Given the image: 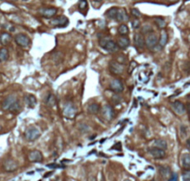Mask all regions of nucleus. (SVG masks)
Wrapping results in <instances>:
<instances>
[{
	"label": "nucleus",
	"mask_w": 190,
	"mask_h": 181,
	"mask_svg": "<svg viewBox=\"0 0 190 181\" xmlns=\"http://www.w3.org/2000/svg\"><path fill=\"white\" fill-rule=\"evenodd\" d=\"M99 45L101 47L107 51H116L117 49V42L110 39L109 37H102L99 40Z\"/></svg>",
	"instance_id": "1"
},
{
	"label": "nucleus",
	"mask_w": 190,
	"mask_h": 181,
	"mask_svg": "<svg viewBox=\"0 0 190 181\" xmlns=\"http://www.w3.org/2000/svg\"><path fill=\"white\" fill-rule=\"evenodd\" d=\"M40 135L41 134H40L39 129L37 126H34V125L27 127L26 130L24 132V137H25V139L28 141H34V140L37 139L40 136Z\"/></svg>",
	"instance_id": "2"
},
{
	"label": "nucleus",
	"mask_w": 190,
	"mask_h": 181,
	"mask_svg": "<svg viewBox=\"0 0 190 181\" xmlns=\"http://www.w3.org/2000/svg\"><path fill=\"white\" fill-rule=\"evenodd\" d=\"M69 23V20L65 16H59L56 18H52L49 22V25L54 28H62L66 27Z\"/></svg>",
	"instance_id": "3"
},
{
	"label": "nucleus",
	"mask_w": 190,
	"mask_h": 181,
	"mask_svg": "<svg viewBox=\"0 0 190 181\" xmlns=\"http://www.w3.org/2000/svg\"><path fill=\"white\" fill-rule=\"evenodd\" d=\"M100 111H101V113H102V117L105 119L106 122H110V121H112L114 119L115 111L111 105H109V104L103 105L102 108Z\"/></svg>",
	"instance_id": "4"
},
{
	"label": "nucleus",
	"mask_w": 190,
	"mask_h": 181,
	"mask_svg": "<svg viewBox=\"0 0 190 181\" xmlns=\"http://www.w3.org/2000/svg\"><path fill=\"white\" fill-rule=\"evenodd\" d=\"M109 71L115 75H121L125 72V65L118 63L117 60H111L109 62Z\"/></svg>",
	"instance_id": "5"
},
{
	"label": "nucleus",
	"mask_w": 190,
	"mask_h": 181,
	"mask_svg": "<svg viewBox=\"0 0 190 181\" xmlns=\"http://www.w3.org/2000/svg\"><path fill=\"white\" fill-rule=\"evenodd\" d=\"M144 41H145V47L149 49H152L159 44V37L157 33L153 32L151 33L146 34V36L144 37Z\"/></svg>",
	"instance_id": "6"
},
{
	"label": "nucleus",
	"mask_w": 190,
	"mask_h": 181,
	"mask_svg": "<svg viewBox=\"0 0 190 181\" xmlns=\"http://www.w3.org/2000/svg\"><path fill=\"white\" fill-rule=\"evenodd\" d=\"M109 88H110L111 91H113L114 93L118 94V93H121L124 90V85H123L122 81L120 80V79L114 78V79H112L110 81Z\"/></svg>",
	"instance_id": "7"
},
{
	"label": "nucleus",
	"mask_w": 190,
	"mask_h": 181,
	"mask_svg": "<svg viewBox=\"0 0 190 181\" xmlns=\"http://www.w3.org/2000/svg\"><path fill=\"white\" fill-rule=\"evenodd\" d=\"M64 115L68 119H73L76 115V109L72 102H67L64 107Z\"/></svg>",
	"instance_id": "8"
},
{
	"label": "nucleus",
	"mask_w": 190,
	"mask_h": 181,
	"mask_svg": "<svg viewBox=\"0 0 190 181\" xmlns=\"http://www.w3.org/2000/svg\"><path fill=\"white\" fill-rule=\"evenodd\" d=\"M14 40L17 43V45L22 47H27L30 44V38L24 33L16 34L14 37Z\"/></svg>",
	"instance_id": "9"
},
{
	"label": "nucleus",
	"mask_w": 190,
	"mask_h": 181,
	"mask_svg": "<svg viewBox=\"0 0 190 181\" xmlns=\"http://www.w3.org/2000/svg\"><path fill=\"white\" fill-rule=\"evenodd\" d=\"M58 10L56 7H40L38 10L39 14L46 19H50L57 14Z\"/></svg>",
	"instance_id": "10"
},
{
	"label": "nucleus",
	"mask_w": 190,
	"mask_h": 181,
	"mask_svg": "<svg viewBox=\"0 0 190 181\" xmlns=\"http://www.w3.org/2000/svg\"><path fill=\"white\" fill-rule=\"evenodd\" d=\"M133 42L134 46L136 47L137 49L142 50L145 47V41H144V36L142 33H135L134 37H133Z\"/></svg>",
	"instance_id": "11"
},
{
	"label": "nucleus",
	"mask_w": 190,
	"mask_h": 181,
	"mask_svg": "<svg viewBox=\"0 0 190 181\" xmlns=\"http://www.w3.org/2000/svg\"><path fill=\"white\" fill-rule=\"evenodd\" d=\"M28 161L32 162H40L43 161V154L38 150H34L31 151L28 153Z\"/></svg>",
	"instance_id": "12"
},
{
	"label": "nucleus",
	"mask_w": 190,
	"mask_h": 181,
	"mask_svg": "<svg viewBox=\"0 0 190 181\" xmlns=\"http://www.w3.org/2000/svg\"><path fill=\"white\" fill-rule=\"evenodd\" d=\"M149 153L151 156L154 158V159H157V160H161V159H164L166 158L167 154H166V151L164 150H161V149H158V148H150L149 149Z\"/></svg>",
	"instance_id": "13"
},
{
	"label": "nucleus",
	"mask_w": 190,
	"mask_h": 181,
	"mask_svg": "<svg viewBox=\"0 0 190 181\" xmlns=\"http://www.w3.org/2000/svg\"><path fill=\"white\" fill-rule=\"evenodd\" d=\"M18 100L17 97L15 95H10L7 96L2 102V109L4 111H10V109L11 108V106L14 104V103Z\"/></svg>",
	"instance_id": "14"
},
{
	"label": "nucleus",
	"mask_w": 190,
	"mask_h": 181,
	"mask_svg": "<svg viewBox=\"0 0 190 181\" xmlns=\"http://www.w3.org/2000/svg\"><path fill=\"white\" fill-rule=\"evenodd\" d=\"M171 108L177 115H183L186 113V106L180 100H175L174 102H172Z\"/></svg>",
	"instance_id": "15"
},
{
	"label": "nucleus",
	"mask_w": 190,
	"mask_h": 181,
	"mask_svg": "<svg viewBox=\"0 0 190 181\" xmlns=\"http://www.w3.org/2000/svg\"><path fill=\"white\" fill-rule=\"evenodd\" d=\"M3 167L7 172H13L18 167V163L13 159H7L3 162Z\"/></svg>",
	"instance_id": "16"
},
{
	"label": "nucleus",
	"mask_w": 190,
	"mask_h": 181,
	"mask_svg": "<svg viewBox=\"0 0 190 181\" xmlns=\"http://www.w3.org/2000/svg\"><path fill=\"white\" fill-rule=\"evenodd\" d=\"M24 102L28 108L33 109L37 106V98L34 97L33 94H25L24 95Z\"/></svg>",
	"instance_id": "17"
},
{
	"label": "nucleus",
	"mask_w": 190,
	"mask_h": 181,
	"mask_svg": "<svg viewBox=\"0 0 190 181\" xmlns=\"http://www.w3.org/2000/svg\"><path fill=\"white\" fill-rule=\"evenodd\" d=\"M116 20L119 22H127L129 20V15H128L127 10H125V8H118Z\"/></svg>",
	"instance_id": "18"
},
{
	"label": "nucleus",
	"mask_w": 190,
	"mask_h": 181,
	"mask_svg": "<svg viewBox=\"0 0 190 181\" xmlns=\"http://www.w3.org/2000/svg\"><path fill=\"white\" fill-rule=\"evenodd\" d=\"M129 44H131V42L127 36H120L117 41V47H119L120 49H127L129 47Z\"/></svg>",
	"instance_id": "19"
},
{
	"label": "nucleus",
	"mask_w": 190,
	"mask_h": 181,
	"mask_svg": "<svg viewBox=\"0 0 190 181\" xmlns=\"http://www.w3.org/2000/svg\"><path fill=\"white\" fill-rule=\"evenodd\" d=\"M168 39H169V36H168V33L166 32V30H164V29L161 30L160 36L159 37V46L160 48H163L166 46V44L168 43Z\"/></svg>",
	"instance_id": "20"
},
{
	"label": "nucleus",
	"mask_w": 190,
	"mask_h": 181,
	"mask_svg": "<svg viewBox=\"0 0 190 181\" xmlns=\"http://www.w3.org/2000/svg\"><path fill=\"white\" fill-rule=\"evenodd\" d=\"M181 165L184 170H190V154L184 153L181 156Z\"/></svg>",
	"instance_id": "21"
},
{
	"label": "nucleus",
	"mask_w": 190,
	"mask_h": 181,
	"mask_svg": "<svg viewBox=\"0 0 190 181\" xmlns=\"http://www.w3.org/2000/svg\"><path fill=\"white\" fill-rule=\"evenodd\" d=\"M100 110H101V107H100V105L98 104V103H96V102L91 103V104L87 108V111H88V113H90V114H97L100 111Z\"/></svg>",
	"instance_id": "22"
},
{
	"label": "nucleus",
	"mask_w": 190,
	"mask_h": 181,
	"mask_svg": "<svg viewBox=\"0 0 190 181\" xmlns=\"http://www.w3.org/2000/svg\"><path fill=\"white\" fill-rule=\"evenodd\" d=\"M11 36L8 33H2L0 34V43L3 45V46H7L10 43L11 41Z\"/></svg>",
	"instance_id": "23"
},
{
	"label": "nucleus",
	"mask_w": 190,
	"mask_h": 181,
	"mask_svg": "<svg viewBox=\"0 0 190 181\" xmlns=\"http://www.w3.org/2000/svg\"><path fill=\"white\" fill-rule=\"evenodd\" d=\"M153 146H154V148L161 149V150H164V151H165L168 147L167 142L163 139H155L153 141Z\"/></svg>",
	"instance_id": "24"
},
{
	"label": "nucleus",
	"mask_w": 190,
	"mask_h": 181,
	"mask_svg": "<svg viewBox=\"0 0 190 181\" xmlns=\"http://www.w3.org/2000/svg\"><path fill=\"white\" fill-rule=\"evenodd\" d=\"M57 103V99L56 98L53 96L52 94H49V96L46 99V105L49 108H53Z\"/></svg>",
	"instance_id": "25"
},
{
	"label": "nucleus",
	"mask_w": 190,
	"mask_h": 181,
	"mask_svg": "<svg viewBox=\"0 0 190 181\" xmlns=\"http://www.w3.org/2000/svg\"><path fill=\"white\" fill-rule=\"evenodd\" d=\"M117 10H118V8L117 7H111L109 8V10L105 12V15L107 18L111 19V20H113V19H116V17H117Z\"/></svg>",
	"instance_id": "26"
},
{
	"label": "nucleus",
	"mask_w": 190,
	"mask_h": 181,
	"mask_svg": "<svg viewBox=\"0 0 190 181\" xmlns=\"http://www.w3.org/2000/svg\"><path fill=\"white\" fill-rule=\"evenodd\" d=\"M117 33L120 34L121 36H126L129 33V27L125 23H121L117 28Z\"/></svg>",
	"instance_id": "27"
},
{
	"label": "nucleus",
	"mask_w": 190,
	"mask_h": 181,
	"mask_svg": "<svg viewBox=\"0 0 190 181\" xmlns=\"http://www.w3.org/2000/svg\"><path fill=\"white\" fill-rule=\"evenodd\" d=\"M154 22H155V24H156L157 26H158L159 29H161V30H163L164 28L166 27V25H167L165 20L162 19V18H159V17H158V18H155V19H154Z\"/></svg>",
	"instance_id": "28"
},
{
	"label": "nucleus",
	"mask_w": 190,
	"mask_h": 181,
	"mask_svg": "<svg viewBox=\"0 0 190 181\" xmlns=\"http://www.w3.org/2000/svg\"><path fill=\"white\" fill-rule=\"evenodd\" d=\"M8 59V50L7 47H1L0 48V62H6Z\"/></svg>",
	"instance_id": "29"
},
{
	"label": "nucleus",
	"mask_w": 190,
	"mask_h": 181,
	"mask_svg": "<svg viewBox=\"0 0 190 181\" xmlns=\"http://www.w3.org/2000/svg\"><path fill=\"white\" fill-rule=\"evenodd\" d=\"M154 30H153V27L151 26L150 24H144L142 26V29H141V33L144 34H148V33H153Z\"/></svg>",
	"instance_id": "30"
},
{
	"label": "nucleus",
	"mask_w": 190,
	"mask_h": 181,
	"mask_svg": "<svg viewBox=\"0 0 190 181\" xmlns=\"http://www.w3.org/2000/svg\"><path fill=\"white\" fill-rule=\"evenodd\" d=\"M159 173L163 177H168L170 175V169L166 166H159Z\"/></svg>",
	"instance_id": "31"
},
{
	"label": "nucleus",
	"mask_w": 190,
	"mask_h": 181,
	"mask_svg": "<svg viewBox=\"0 0 190 181\" xmlns=\"http://www.w3.org/2000/svg\"><path fill=\"white\" fill-rule=\"evenodd\" d=\"M116 60L118 63L123 64V65H125L127 63V58L124 55H117V57L116 58Z\"/></svg>",
	"instance_id": "32"
},
{
	"label": "nucleus",
	"mask_w": 190,
	"mask_h": 181,
	"mask_svg": "<svg viewBox=\"0 0 190 181\" xmlns=\"http://www.w3.org/2000/svg\"><path fill=\"white\" fill-rule=\"evenodd\" d=\"M131 13L132 15V17H134V19H139L141 17V12L139 10H137V8H132V10H131Z\"/></svg>",
	"instance_id": "33"
},
{
	"label": "nucleus",
	"mask_w": 190,
	"mask_h": 181,
	"mask_svg": "<svg viewBox=\"0 0 190 181\" xmlns=\"http://www.w3.org/2000/svg\"><path fill=\"white\" fill-rule=\"evenodd\" d=\"M182 177L184 181H190V170H184Z\"/></svg>",
	"instance_id": "34"
},
{
	"label": "nucleus",
	"mask_w": 190,
	"mask_h": 181,
	"mask_svg": "<svg viewBox=\"0 0 190 181\" xmlns=\"http://www.w3.org/2000/svg\"><path fill=\"white\" fill-rule=\"evenodd\" d=\"M21 109V104H20V101L19 100H17L14 104L11 106V108L10 109V111H18L19 110Z\"/></svg>",
	"instance_id": "35"
},
{
	"label": "nucleus",
	"mask_w": 190,
	"mask_h": 181,
	"mask_svg": "<svg viewBox=\"0 0 190 181\" xmlns=\"http://www.w3.org/2000/svg\"><path fill=\"white\" fill-rule=\"evenodd\" d=\"M88 7V2H87V0H79V10H86Z\"/></svg>",
	"instance_id": "36"
},
{
	"label": "nucleus",
	"mask_w": 190,
	"mask_h": 181,
	"mask_svg": "<svg viewBox=\"0 0 190 181\" xmlns=\"http://www.w3.org/2000/svg\"><path fill=\"white\" fill-rule=\"evenodd\" d=\"M132 28L134 29H137L140 27V21L138 19H134L132 22Z\"/></svg>",
	"instance_id": "37"
},
{
	"label": "nucleus",
	"mask_w": 190,
	"mask_h": 181,
	"mask_svg": "<svg viewBox=\"0 0 190 181\" xmlns=\"http://www.w3.org/2000/svg\"><path fill=\"white\" fill-rule=\"evenodd\" d=\"M47 166L49 167V168H60V167H62L61 165H57V163H50V165H48Z\"/></svg>",
	"instance_id": "38"
},
{
	"label": "nucleus",
	"mask_w": 190,
	"mask_h": 181,
	"mask_svg": "<svg viewBox=\"0 0 190 181\" xmlns=\"http://www.w3.org/2000/svg\"><path fill=\"white\" fill-rule=\"evenodd\" d=\"M169 181H178V177L176 174H174L170 178H169Z\"/></svg>",
	"instance_id": "39"
},
{
	"label": "nucleus",
	"mask_w": 190,
	"mask_h": 181,
	"mask_svg": "<svg viewBox=\"0 0 190 181\" xmlns=\"http://www.w3.org/2000/svg\"><path fill=\"white\" fill-rule=\"evenodd\" d=\"M186 147H187L188 151H190V137H189V139L186 140Z\"/></svg>",
	"instance_id": "40"
},
{
	"label": "nucleus",
	"mask_w": 190,
	"mask_h": 181,
	"mask_svg": "<svg viewBox=\"0 0 190 181\" xmlns=\"http://www.w3.org/2000/svg\"><path fill=\"white\" fill-rule=\"evenodd\" d=\"M186 110L187 111L188 114H190V103H188V104L186 105Z\"/></svg>",
	"instance_id": "41"
},
{
	"label": "nucleus",
	"mask_w": 190,
	"mask_h": 181,
	"mask_svg": "<svg viewBox=\"0 0 190 181\" xmlns=\"http://www.w3.org/2000/svg\"><path fill=\"white\" fill-rule=\"evenodd\" d=\"M52 173H53V172H49V173H47V174L45 175V177H48L49 176H50V175H52Z\"/></svg>",
	"instance_id": "42"
},
{
	"label": "nucleus",
	"mask_w": 190,
	"mask_h": 181,
	"mask_svg": "<svg viewBox=\"0 0 190 181\" xmlns=\"http://www.w3.org/2000/svg\"><path fill=\"white\" fill-rule=\"evenodd\" d=\"M66 181H76V180H74V179H71V178H68V179H66Z\"/></svg>",
	"instance_id": "43"
},
{
	"label": "nucleus",
	"mask_w": 190,
	"mask_h": 181,
	"mask_svg": "<svg viewBox=\"0 0 190 181\" xmlns=\"http://www.w3.org/2000/svg\"><path fill=\"white\" fill-rule=\"evenodd\" d=\"M94 1H96V2H101V1H102V0H94Z\"/></svg>",
	"instance_id": "44"
},
{
	"label": "nucleus",
	"mask_w": 190,
	"mask_h": 181,
	"mask_svg": "<svg viewBox=\"0 0 190 181\" xmlns=\"http://www.w3.org/2000/svg\"><path fill=\"white\" fill-rule=\"evenodd\" d=\"M124 181H132V180H129V179H125Z\"/></svg>",
	"instance_id": "45"
},
{
	"label": "nucleus",
	"mask_w": 190,
	"mask_h": 181,
	"mask_svg": "<svg viewBox=\"0 0 190 181\" xmlns=\"http://www.w3.org/2000/svg\"><path fill=\"white\" fill-rule=\"evenodd\" d=\"M150 181H155V180H154V179H153V180H150Z\"/></svg>",
	"instance_id": "46"
},
{
	"label": "nucleus",
	"mask_w": 190,
	"mask_h": 181,
	"mask_svg": "<svg viewBox=\"0 0 190 181\" xmlns=\"http://www.w3.org/2000/svg\"><path fill=\"white\" fill-rule=\"evenodd\" d=\"M23 1H27V0H23Z\"/></svg>",
	"instance_id": "47"
},
{
	"label": "nucleus",
	"mask_w": 190,
	"mask_h": 181,
	"mask_svg": "<svg viewBox=\"0 0 190 181\" xmlns=\"http://www.w3.org/2000/svg\"><path fill=\"white\" fill-rule=\"evenodd\" d=\"M0 129H1V125H0Z\"/></svg>",
	"instance_id": "48"
}]
</instances>
